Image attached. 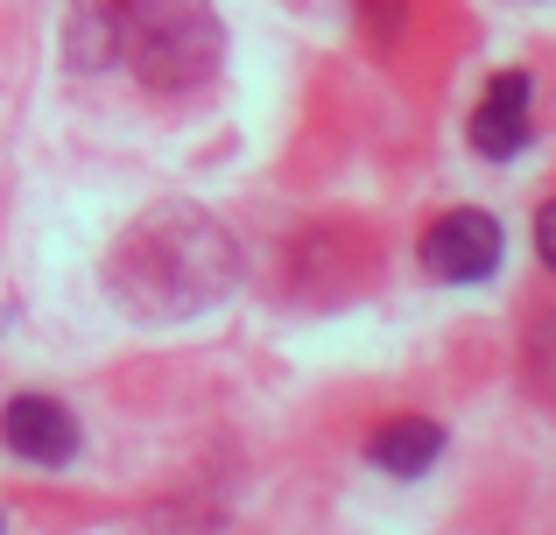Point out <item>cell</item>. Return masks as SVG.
I'll return each mask as SVG.
<instances>
[{"mask_svg":"<svg viewBox=\"0 0 556 535\" xmlns=\"http://www.w3.org/2000/svg\"><path fill=\"white\" fill-rule=\"evenodd\" d=\"M0 437L28 466H71L78 458V423H71V409L56 395H14L0 409Z\"/></svg>","mask_w":556,"mask_h":535,"instance_id":"277c9868","label":"cell"},{"mask_svg":"<svg viewBox=\"0 0 556 535\" xmlns=\"http://www.w3.org/2000/svg\"><path fill=\"white\" fill-rule=\"evenodd\" d=\"M535 254H543V268H556V198L535 212Z\"/></svg>","mask_w":556,"mask_h":535,"instance_id":"9c48e42d","label":"cell"},{"mask_svg":"<svg viewBox=\"0 0 556 535\" xmlns=\"http://www.w3.org/2000/svg\"><path fill=\"white\" fill-rule=\"evenodd\" d=\"M64 56L71 71H106L121 56V22H113V0H78L64 22Z\"/></svg>","mask_w":556,"mask_h":535,"instance_id":"52a82bcc","label":"cell"},{"mask_svg":"<svg viewBox=\"0 0 556 535\" xmlns=\"http://www.w3.org/2000/svg\"><path fill=\"white\" fill-rule=\"evenodd\" d=\"M121 56L149 92H190L218 71V14L212 0H113Z\"/></svg>","mask_w":556,"mask_h":535,"instance_id":"7a4b0ae2","label":"cell"},{"mask_svg":"<svg viewBox=\"0 0 556 535\" xmlns=\"http://www.w3.org/2000/svg\"><path fill=\"white\" fill-rule=\"evenodd\" d=\"M501 254H507L501 219H493V212H472V205L444 212V219L422 233V268H430L437 282H486V275L501 268Z\"/></svg>","mask_w":556,"mask_h":535,"instance_id":"3957f363","label":"cell"},{"mask_svg":"<svg viewBox=\"0 0 556 535\" xmlns=\"http://www.w3.org/2000/svg\"><path fill=\"white\" fill-rule=\"evenodd\" d=\"M437 451H444V430L422 423V416H394V423H380L374 444H367V458H374L380 472H394V480H416V472H430Z\"/></svg>","mask_w":556,"mask_h":535,"instance_id":"8992f818","label":"cell"},{"mask_svg":"<svg viewBox=\"0 0 556 535\" xmlns=\"http://www.w3.org/2000/svg\"><path fill=\"white\" fill-rule=\"evenodd\" d=\"M359 14H367V28H374V36H402L408 0H359Z\"/></svg>","mask_w":556,"mask_h":535,"instance_id":"ba28073f","label":"cell"},{"mask_svg":"<svg viewBox=\"0 0 556 535\" xmlns=\"http://www.w3.org/2000/svg\"><path fill=\"white\" fill-rule=\"evenodd\" d=\"M529 78L521 71H501V78L486 85V99H479L472 113V149L486 155V163H507V155L529 149Z\"/></svg>","mask_w":556,"mask_h":535,"instance_id":"5b68a950","label":"cell"},{"mask_svg":"<svg viewBox=\"0 0 556 535\" xmlns=\"http://www.w3.org/2000/svg\"><path fill=\"white\" fill-rule=\"evenodd\" d=\"M240 282V247L232 233L198 205H155L113 240L106 254V289L127 317L177 324V317L212 310Z\"/></svg>","mask_w":556,"mask_h":535,"instance_id":"6da1fadb","label":"cell"}]
</instances>
